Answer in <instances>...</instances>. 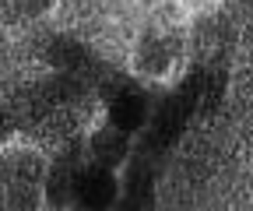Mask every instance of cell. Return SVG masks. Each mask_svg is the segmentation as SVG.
Instances as JSON below:
<instances>
[{
  "mask_svg": "<svg viewBox=\"0 0 253 211\" xmlns=\"http://www.w3.org/2000/svg\"><path fill=\"white\" fill-rule=\"evenodd\" d=\"M42 60L56 71H78L84 60H88V49L81 39L60 32V36H49V42L42 46Z\"/></svg>",
  "mask_w": 253,
  "mask_h": 211,
  "instance_id": "cell-7",
  "label": "cell"
},
{
  "mask_svg": "<svg viewBox=\"0 0 253 211\" xmlns=\"http://www.w3.org/2000/svg\"><path fill=\"white\" fill-rule=\"evenodd\" d=\"M46 159L36 148H0V208H39Z\"/></svg>",
  "mask_w": 253,
  "mask_h": 211,
  "instance_id": "cell-1",
  "label": "cell"
},
{
  "mask_svg": "<svg viewBox=\"0 0 253 211\" xmlns=\"http://www.w3.org/2000/svg\"><path fill=\"white\" fill-rule=\"evenodd\" d=\"M78 144H67L63 152L53 159V166H46L42 176V194L49 204H71V187H74V176H78Z\"/></svg>",
  "mask_w": 253,
  "mask_h": 211,
  "instance_id": "cell-3",
  "label": "cell"
},
{
  "mask_svg": "<svg viewBox=\"0 0 253 211\" xmlns=\"http://www.w3.org/2000/svg\"><path fill=\"white\" fill-rule=\"evenodd\" d=\"M11 130H14V120H11L4 109H0V148H4V141L11 137Z\"/></svg>",
  "mask_w": 253,
  "mask_h": 211,
  "instance_id": "cell-9",
  "label": "cell"
},
{
  "mask_svg": "<svg viewBox=\"0 0 253 211\" xmlns=\"http://www.w3.org/2000/svg\"><path fill=\"white\" fill-rule=\"evenodd\" d=\"M148 99L141 92H134V88H120V92L109 99V109H106V120H109V127L123 130L126 137L137 134L144 124H148Z\"/></svg>",
  "mask_w": 253,
  "mask_h": 211,
  "instance_id": "cell-4",
  "label": "cell"
},
{
  "mask_svg": "<svg viewBox=\"0 0 253 211\" xmlns=\"http://www.w3.org/2000/svg\"><path fill=\"white\" fill-rule=\"evenodd\" d=\"M49 7H53V0H18V11L25 18H42Z\"/></svg>",
  "mask_w": 253,
  "mask_h": 211,
  "instance_id": "cell-8",
  "label": "cell"
},
{
  "mask_svg": "<svg viewBox=\"0 0 253 211\" xmlns=\"http://www.w3.org/2000/svg\"><path fill=\"white\" fill-rule=\"evenodd\" d=\"M120 197V183H116V169H102V166H81L71 187V201L81 208H109Z\"/></svg>",
  "mask_w": 253,
  "mask_h": 211,
  "instance_id": "cell-2",
  "label": "cell"
},
{
  "mask_svg": "<svg viewBox=\"0 0 253 211\" xmlns=\"http://www.w3.org/2000/svg\"><path fill=\"white\" fill-rule=\"evenodd\" d=\"M88 159L95 166H102V169H120L126 159H130V141H126L123 130L116 127H99V130H91L88 137Z\"/></svg>",
  "mask_w": 253,
  "mask_h": 211,
  "instance_id": "cell-6",
  "label": "cell"
},
{
  "mask_svg": "<svg viewBox=\"0 0 253 211\" xmlns=\"http://www.w3.org/2000/svg\"><path fill=\"white\" fill-rule=\"evenodd\" d=\"M176 56H179V46L172 36H144L134 53V71L144 78H162Z\"/></svg>",
  "mask_w": 253,
  "mask_h": 211,
  "instance_id": "cell-5",
  "label": "cell"
}]
</instances>
